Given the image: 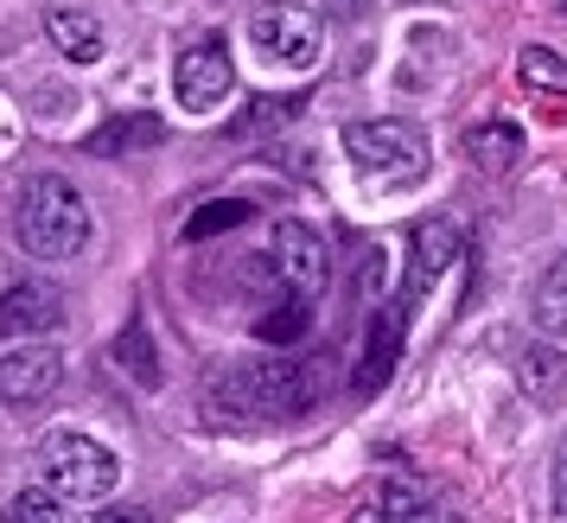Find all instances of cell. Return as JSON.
Returning a JSON list of instances; mask_svg holds the SVG:
<instances>
[{"label": "cell", "instance_id": "1", "mask_svg": "<svg viewBox=\"0 0 567 523\" xmlns=\"http://www.w3.org/2000/svg\"><path fill=\"white\" fill-rule=\"evenodd\" d=\"M20 243L39 262H71L90 243V205L64 173H32L20 185Z\"/></svg>", "mask_w": 567, "mask_h": 523}, {"label": "cell", "instance_id": "2", "mask_svg": "<svg viewBox=\"0 0 567 523\" xmlns=\"http://www.w3.org/2000/svg\"><path fill=\"white\" fill-rule=\"evenodd\" d=\"M39 479H45V492L52 498H78V504H103L115 492V479H122V460L109 453L103 441H90V434H45L39 441Z\"/></svg>", "mask_w": 567, "mask_h": 523}, {"label": "cell", "instance_id": "3", "mask_svg": "<svg viewBox=\"0 0 567 523\" xmlns=\"http://www.w3.org/2000/svg\"><path fill=\"white\" fill-rule=\"evenodd\" d=\"M344 154L363 180L377 185H409L427 173V134L414 122H351L344 129Z\"/></svg>", "mask_w": 567, "mask_h": 523}, {"label": "cell", "instance_id": "4", "mask_svg": "<svg viewBox=\"0 0 567 523\" xmlns=\"http://www.w3.org/2000/svg\"><path fill=\"white\" fill-rule=\"evenodd\" d=\"M319 390H326V377H319V365H256V370H236V377H224V402H236V409H268V416H300V409H312L319 402Z\"/></svg>", "mask_w": 567, "mask_h": 523}, {"label": "cell", "instance_id": "5", "mask_svg": "<svg viewBox=\"0 0 567 523\" xmlns=\"http://www.w3.org/2000/svg\"><path fill=\"white\" fill-rule=\"evenodd\" d=\"M249 39H256L261 58H275L287 71H312L326 58V20L312 7H293V0H275L249 20Z\"/></svg>", "mask_w": 567, "mask_h": 523}, {"label": "cell", "instance_id": "6", "mask_svg": "<svg viewBox=\"0 0 567 523\" xmlns=\"http://www.w3.org/2000/svg\"><path fill=\"white\" fill-rule=\"evenodd\" d=\"M275 275H281V288L293 294V300H319L326 294V281H332V256H326V236L312 230V224H300V217H287V224H275Z\"/></svg>", "mask_w": 567, "mask_h": 523}, {"label": "cell", "instance_id": "7", "mask_svg": "<svg viewBox=\"0 0 567 523\" xmlns=\"http://www.w3.org/2000/svg\"><path fill=\"white\" fill-rule=\"evenodd\" d=\"M230 90H236V64H230V45H224L217 32H210V39H198V45H185L179 64H173V96H179L192 115L217 109Z\"/></svg>", "mask_w": 567, "mask_h": 523}, {"label": "cell", "instance_id": "8", "mask_svg": "<svg viewBox=\"0 0 567 523\" xmlns=\"http://www.w3.org/2000/svg\"><path fill=\"white\" fill-rule=\"evenodd\" d=\"M64 383V358L52 345H27V351H7L0 358V402L7 409H32Z\"/></svg>", "mask_w": 567, "mask_h": 523}, {"label": "cell", "instance_id": "9", "mask_svg": "<svg viewBox=\"0 0 567 523\" xmlns=\"http://www.w3.org/2000/svg\"><path fill=\"white\" fill-rule=\"evenodd\" d=\"M460 256V230L446 224V217H427L421 230H414V275H409V294H402V307H414L421 294L434 288L440 275H446V262Z\"/></svg>", "mask_w": 567, "mask_h": 523}, {"label": "cell", "instance_id": "10", "mask_svg": "<svg viewBox=\"0 0 567 523\" xmlns=\"http://www.w3.org/2000/svg\"><path fill=\"white\" fill-rule=\"evenodd\" d=\"M58 319H64V300L45 281H20L0 294V332H52Z\"/></svg>", "mask_w": 567, "mask_h": 523}, {"label": "cell", "instance_id": "11", "mask_svg": "<svg viewBox=\"0 0 567 523\" xmlns=\"http://www.w3.org/2000/svg\"><path fill=\"white\" fill-rule=\"evenodd\" d=\"M402 314H409V307H389V314H377V326H370L363 370L351 377V390H358V396H377V390H383V377L395 370V351H402Z\"/></svg>", "mask_w": 567, "mask_h": 523}, {"label": "cell", "instance_id": "12", "mask_svg": "<svg viewBox=\"0 0 567 523\" xmlns=\"http://www.w3.org/2000/svg\"><path fill=\"white\" fill-rule=\"evenodd\" d=\"M377 523H460V511H446L427 485L389 479L383 492H377Z\"/></svg>", "mask_w": 567, "mask_h": 523}, {"label": "cell", "instance_id": "13", "mask_svg": "<svg viewBox=\"0 0 567 523\" xmlns=\"http://www.w3.org/2000/svg\"><path fill=\"white\" fill-rule=\"evenodd\" d=\"M45 32H52V45L71 64H96L103 58V27L83 13V7H45Z\"/></svg>", "mask_w": 567, "mask_h": 523}, {"label": "cell", "instance_id": "14", "mask_svg": "<svg viewBox=\"0 0 567 523\" xmlns=\"http://www.w3.org/2000/svg\"><path fill=\"white\" fill-rule=\"evenodd\" d=\"M516 383H523L529 402H561L567 358L555 351V345H523V351H516Z\"/></svg>", "mask_w": 567, "mask_h": 523}, {"label": "cell", "instance_id": "15", "mask_svg": "<svg viewBox=\"0 0 567 523\" xmlns=\"http://www.w3.org/2000/svg\"><path fill=\"white\" fill-rule=\"evenodd\" d=\"M159 141H166L159 115H115L90 134V154H141V147H159Z\"/></svg>", "mask_w": 567, "mask_h": 523}, {"label": "cell", "instance_id": "16", "mask_svg": "<svg viewBox=\"0 0 567 523\" xmlns=\"http://www.w3.org/2000/svg\"><path fill=\"white\" fill-rule=\"evenodd\" d=\"M465 154L478 160L485 173H504L523 154V129H511V122H478V129L465 134Z\"/></svg>", "mask_w": 567, "mask_h": 523}, {"label": "cell", "instance_id": "17", "mask_svg": "<svg viewBox=\"0 0 567 523\" xmlns=\"http://www.w3.org/2000/svg\"><path fill=\"white\" fill-rule=\"evenodd\" d=\"M536 326L542 332H567V249L548 268H542V281H536Z\"/></svg>", "mask_w": 567, "mask_h": 523}, {"label": "cell", "instance_id": "18", "mask_svg": "<svg viewBox=\"0 0 567 523\" xmlns=\"http://www.w3.org/2000/svg\"><path fill=\"white\" fill-rule=\"evenodd\" d=\"M516 78H523V90H536V96H567V58H555L548 45H523Z\"/></svg>", "mask_w": 567, "mask_h": 523}, {"label": "cell", "instance_id": "19", "mask_svg": "<svg viewBox=\"0 0 567 523\" xmlns=\"http://www.w3.org/2000/svg\"><path fill=\"white\" fill-rule=\"evenodd\" d=\"M0 523H64V498H52L45 485H32V492H20L0 511Z\"/></svg>", "mask_w": 567, "mask_h": 523}, {"label": "cell", "instance_id": "20", "mask_svg": "<svg viewBox=\"0 0 567 523\" xmlns=\"http://www.w3.org/2000/svg\"><path fill=\"white\" fill-rule=\"evenodd\" d=\"M307 319H312V307L287 294V300H281V314H261V319H256V332H261V339H275V345H281V339H300V332H307Z\"/></svg>", "mask_w": 567, "mask_h": 523}, {"label": "cell", "instance_id": "21", "mask_svg": "<svg viewBox=\"0 0 567 523\" xmlns=\"http://www.w3.org/2000/svg\"><path fill=\"white\" fill-rule=\"evenodd\" d=\"M115 351H122V365H128L134 377H141V383H159V358H154V351H147V332H141V326H128V332H122V345H115Z\"/></svg>", "mask_w": 567, "mask_h": 523}, {"label": "cell", "instance_id": "22", "mask_svg": "<svg viewBox=\"0 0 567 523\" xmlns=\"http://www.w3.org/2000/svg\"><path fill=\"white\" fill-rule=\"evenodd\" d=\"M243 217H249V205H243V198H224V205L198 211V217L185 224V236H217V230H230V224H243Z\"/></svg>", "mask_w": 567, "mask_h": 523}, {"label": "cell", "instance_id": "23", "mask_svg": "<svg viewBox=\"0 0 567 523\" xmlns=\"http://www.w3.org/2000/svg\"><path fill=\"white\" fill-rule=\"evenodd\" d=\"M268 109H249L243 122H236V134H249V129H268V122H293L300 115V96H261Z\"/></svg>", "mask_w": 567, "mask_h": 523}, {"label": "cell", "instance_id": "24", "mask_svg": "<svg viewBox=\"0 0 567 523\" xmlns=\"http://www.w3.org/2000/svg\"><path fill=\"white\" fill-rule=\"evenodd\" d=\"M96 523H154L141 504H109V511H96Z\"/></svg>", "mask_w": 567, "mask_h": 523}, {"label": "cell", "instance_id": "25", "mask_svg": "<svg viewBox=\"0 0 567 523\" xmlns=\"http://www.w3.org/2000/svg\"><path fill=\"white\" fill-rule=\"evenodd\" d=\"M555 511L567 517V441H561V453H555Z\"/></svg>", "mask_w": 567, "mask_h": 523}, {"label": "cell", "instance_id": "26", "mask_svg": "<svg viewBox=\"0 0 567 523\" xmlns=\"http://www.w3.org/2000/svg\"><path fill=\"white\" fill-rule=\"evenodd\" d=\"M326 13H332V20H363L370 0H326Z\"/></svg>", "mask_w": 567, "mask_h": 523}, {"label": "cell", "instance_id": "27", "mask_svg": "<svg viewBox=\"0 0 567 523\" xmlns=\"http://www.w3.org/2000/svg\"><path fill=\"white\" fill-rule=\"evenodd\" d=\"M555 7H561V13H567V0H555Z\"/></svg>", "mask_w": 567, "mask_h": 523}]
</instances>
